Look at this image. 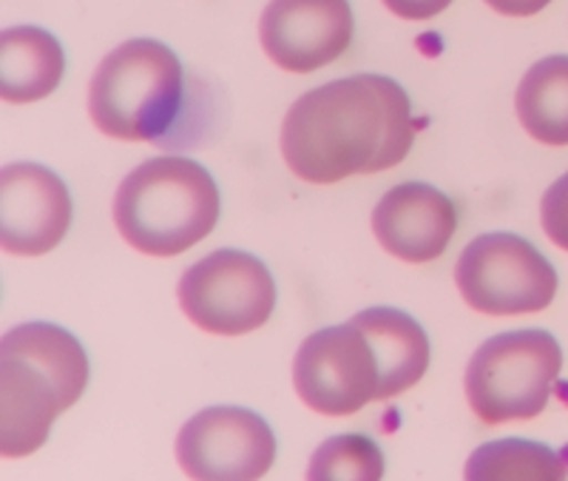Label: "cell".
<instances>
[{"instance_id":"cell-1","label":"cell","mask_w":568,"mask_h":481,"mask_svg":"<svg viewBox=\"0 0 568 481\" xmlns=\"http://www.w3.org/2000/svg\"><path fill=\"white\" fill-rule=\"evenodd\" d=\"M415 143L409 94L384 74H353L307 91L287 109L282 157L313 186L398 166Z\"/></svg>"},{"instance_id":"cell-2","label":"cell","mask_w":568,"mask_h":481,"mask_svg":"<svg viewBox=\"0 0 568 481\" xmlns=\"http://www.w3.org/2000/svg\"><path fill=\"white\" fill-rule=\"evenodd\" d=\"M85 384L89 357L74 333L52 322L12 328L0 342V453L27 459L43 448Z\"/></svg>"},{"instance_id":"cell-3","label":"cell","mask_w":568,"mask_h":481,"mask_svg":"<svg viewBox=\"0 0 568 481\" xmlns=\"http://www.w3.org/2000/svg\"><path fill=\"white\" fill-rule=\"evenodd\" d=\"M185 98L180 58L160 40L134 38L98 66L89 86V114L111 140L176 149Z\"/></svg>"},{"instance_id":"cell-4","label":"cell","mask_w":568,"mask_h":481,"mask_svg":"<svg viewBox=\"0 0 568 481\" xmlns=\"http://www.w3.org/2000/svg\"><path fill=\"white\" fill-rule=\"evenodd\" d=\"M114 222L140 254H185L220 222V189L202 163L187 157H156L120 182Z\"/></svg>"},{"instance_id":"cell-5","label":"cell","mask_w":568,"mask_h":481,"mask_svg":"<svg viewBox=\"0 0 568 481\" xmlns=\"http://www.w3.org/2000/svg\"><path fill=\"white\" fill-rule=\"evenodd\" d=\"M562 371V348L549 331H509L486 339L466 368V399L486 424L540 417Z\"/></svg>"},{"instance_id":"cell-6","label":"cell","mask_w":568,"mask_h":481,"mask_svg":"<svg viewBox=\"0 0 568 481\" xmlns=\"http://www.w3.org/2000/svg\"><path fill=\"white\" fill-rule=\"evenodd\" d=\"M455 282L471 311L486 317L537 313L555 302L557 271L524 237L495 231L464 248Z\"/></svg>"},{"instance_id":"cell-7","label":"cell","mask_w":568,"mask_h":481,"mask_svg":"<svg viewBox=\"0 0 568 481\" xmlns=\"http://www.w3.org/2000/svg\"><path fill=\"white\" fill-rule=\"evenodd\" d=\"M176 297L196 328L216 337H242L273 317L276 282L262 260L222 248L182 273Z\"/></svg>"},{"instance_id":"cell-8","label":"cell","mask_w":568,"mask_h":481,"mask_svg":"<svg viewBox=\"0 0 568 481\" xmlns=\"http://www.w3.org/2000/svg\"><path fill=\"white\" fill-rule=\"evenodd\" d=\"M293 388L322 417H353L378 402L382 371L367 333L353 319L311 333L293 359Z\"/></svg>"},{"instance_id":"cell-9","label":"cell","mask_w":568,"mask_h":481,"mask_svg":"<svg viewBox=\"0 0 568 481\" xmlns=\"http://www.w3.org/2000/svg\"><path fill=\"white\" fill-rule=\"evenodd\" d=\"M176 462L200 481L262 479L276 462V437L253 410L205 408L180 430Z\"/></svg>"},{"instance_id":"cell-10","label":"cell","mask_w":568,"mask_h":481,"mask_svg":"<svg viewBox=\"0 0 568 481\" xmlns=\"http://www.w3.org/2000/svg\"><path fill=\"white\" fill-rule=\"evenodd\" d=\"M353 32L349 0H271L258 20L265 54L293 74L336 63L353 43Z\"/></svg>"},{"instance_id":"cell-11","label":"cell","mask_w":568,"mask_h":481,"mask_svg":"<svg viewBox=\"0 0 568 481\" xmlns=\"http://www.w3.org/2000/svg\"><path fill=\"white\" fill-rule=\"evenodd\" d=\"M71 226L65 182L40 163H12L0 174V245L14 257H40Z\"/></svg>"},{"instance_id":"cell-12","label":"cell","mask_w":568,"mask_h":481,"mask_svg":"<svg viewBox=\"0 0 568 481\" xmlns=\"http://www.w3.org/2000/svg\"><path fill=\"white\" fill-rule=\"evenodd\" d=\"M373 231L387 254L420 265L449 248L458 231V209L426 182H400L375 206Z\"/></svg>"},{"instance_id":"cell-13","label":"cell","mask_w":568,"mask_h":481,"mask_svg":"<svg viewBox=\"0 0 568 481\" xmlns=\"http://www.w3.org/2000/svg\"><path fill=\"white\" fill-rule=\"evenodd\" d=\"M353 322L367 333L373 345L378 371H382V388L378 402L400 397L424 379L429 368V339L420 322L398 308H367L355 313Z\"/></svg>"},{"instance_id":"cell-14","label":"cell","mask_w":568,"mask_h":481,"mask_svg":"<svg viewBox=\"0 0 568 481\" xmlns=\"http://www.w3.org/2000/svg\"><path fill=\"white\" fill-rule=\"evenodd\" d=\"M65 72L60 40L40 27H12L0 34V98L34 103L49 98Z\"/></svg>"},{"instance_id":"cell-15","label":"cell","mask_w":568,"mask_h":481,"mask_svg":"<svg viewBox=\"0 0 568 481\" xmlns=\"http://www.w3.org/2000/svg\"><path fill=\"white\" fill-rule=\"evenodd\" d=\"M515 109L537 143L568 146V54L531 66L517 86Z\"/></svg>"},{"instance_id":"cell-16","label":"cell","mask_w":568,"mask_h":481,"mask_svg":"<svg viewBox=\"0 0 568 481\" xmlns=\"http://www.w3.org/2000/svg\"><path fill=\"white\" fill-rule=\"evenodd\" d=\"M568 459L546 444L526 439H500L480 444L466 462L469 481H515V479H566Z\"/></svg>"},{"instance_id":"cell-17","label":"cell","mask_w":568,"mask_h":481,"mask_svg":"<svg viewBox=\"0 0 568 481\" xmlns=\"http://www.w3.org/2000/svg\"><path fill=\"white\" fill-rule=\"evenodd\" d=\"M384 475V453L373 439L362 433H342L333 437L313 453L307 479H353V481H378Z\"/></svg>"},{"instance_id":"cell-18","label":"cell","mask_w":568,"mask_h":481,"mask_svg":"<svg viewBox=\"0 0 568 481\" xmlns=\"http://www.w3.org/2000/svg\"><path fill=\"white\" fill-rule=\"evenodd\" d=\"M540 222L546 237L557 248L568 251V171L542 194Z\"/></svg>"},{"instance_id":"cell-19","label":"cell","mask_w":568,"mask_h":481,"mask_svg":"<svg viewBox=\"0 0 568 481\" xmlns=\"http://www.w3.org/2000/svg\"><path fill=\"white\" fill-rule=\"evenodd\" d=\"M382 3L404 20H429L444 12L453 0H382Z\"/></svg>"},{"instance_id":"cell-20","label":"cell","mask_w":568,"mask_h":481,"mask_svg":"<svg viewBox=\"0 0 568 481\" xmlns=\"http://www.w3.org/2000/svg\"><path fill=\"white\" fill-rule=\"evenodd\" d=\"M486 3L506 18H531V14L549 7L551 0H486Z\"/></svg>"}]
</instances>
